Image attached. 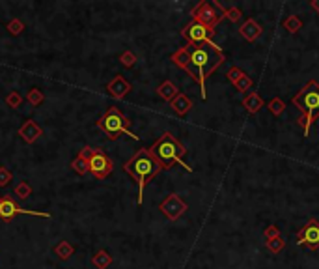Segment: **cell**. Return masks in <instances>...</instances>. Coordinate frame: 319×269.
Listing matches in <instances>:
<instances>
[{
  "instance_id": "cell-1",
  "label": "cell",
  "mask_w": 319,
  "mask_h": 269,
  "mask_svg": "<svg viewBox=\"0 0 319 269\" xmlns=\"http://www.w3.org/2000/svg\"><path fill=\"white\" fill-rule=\"evenodd\" d=\"M189 52V64L185 71L200 84L201 99H207V90H205V81L207 77L217 71L224 64V52L215 41H201L194 45H187Z\"/></svg>"
},
{
  "instance_id": "cell-2",
  "label": "cell",
  "mask_w": 319,
  "mask_h": 269,
  "mask_svg": "<svg viewBox=\"0 0 319 269\" xmlns=\"http://www.w3.org/2000/svg\"><path fill=\"white\" fill-rule=\"evenodd\" d=\"M123 170L127 172L131 178L136 182V185H138V198H136V202H138V206H140L142 202H144V189H146V185L150 184L163 168H161V165H159V163L155 161L153 155H151L150 148H140V150L123 165Z\"/></svg>"
},
{
  "instance_id": "cell-3",
  "label": "cell",
  "mask_w": 319,
  "mask_h": 269,
  "mask_svg": "<svg viewBox=\"0 0 319 269\" xmlns=\"http://www.w3.org/2000/svg\"><path fill=\"white\" fill-rule=\"evenodd\" d=\"M150 151H151V155L155 157V161L161 165L163 170L172 168L174 165H179V167H183L187 172H192V167L185 165V161H183L187 150H185V146L170 131L161 134V138L155 140V144L150 148Z\"/></svg>"
},
{
  "instance_id": "cell-4",
  "label": "cell",
  "mask_w": 319,
  "mask_h": 269,
  "mask_svg": "<svg viewBox=\"0 0 319 269\" xmlns=\"http://www.w3.org/2000/svg\"><path fill=\"white\" fill-rule=\"evenodd\" d=\"M293 105L302 112L299 125L304 129V136L310 134L312 123L319 118V83L318 81H308L302 86L297 96L293 98Z\"/></svg>"
},
{
  "instance_id": "cell-5",
  "label": "cell",
  "mask_w": 319,
  "mask_h": 269,
  "mask_svg": "<svg viewBox=\"0 0 319 269\" xmlns=\"http://www.w3.org/2000/svg\"><path fill=\"white\" fill-rule=\"evenodd\" d=\"M129 125H131V120L118 109V107H110V109L101 116V120L97 122V127L103 129L110 140H118L121 134H127L133 140H138V134L133 133L129 129Z\"/></svg>"
},
{
  "instance_id": "cell-6",
  "label": "cell",
  "mask_w": 319,
  "mask_h": 269,
  "mask_svg": "<svg viewBox=\"0 0 319 269\" xmlns=\"http://www.w3.org/2000/svg\"><path fill=\"white\" fill-rule=\"evenodd\" d=\"M192 21L200 23V25L207 26L209 30L215 32L217 25L224 19V6L218 4V2H207V0H201L200 4H196L192 8Z\"/></svg>"
},
{
  "instance_id": "cell-7",
  "label": "cell",
  "mask_w": 319,
  "mask_h": 269,
  "mask_svg": "<svg viewBox=\"0 0 319 269\" xmlns=\"http://www.w3.org/2000/svg\"><path fill=\"white\" fill-rule=\"evenodd\" d=\"M15 215H34V217H43V219L50 217V213H47V211H34V209L21 208L12 196H0V219L12 220Z\"/></svg>"
},
{
  "instance_id": "cell-8",
  "label": "cell",
  "mask_w": 319,
  "mask_h": 269,
  "mask_svg": "<svg viewBox=\"0 0 319 269\" xmlns=\"http://www.w3.org/2000/svg\"><path fill=\"white\" fill-rule=\"evenodd\" d=\"M88 167H90V172L94 174L95 178L103 180V178H106L112 172L114 163H112V159L106 155L101 148H92V153H90V159H88Z\"/></svg>"
},
{
  "instance_id": "cell-9",
  "label": "cell",
  "mask_w": 319,
  "mask_h": 269,
  "mask_svg": "<svg viewBox=\"0 0 319 269\" xmlns=\"http://www.w3.org/2000/svg\"><path fill=\"white\" fill-rule=\"evenodd\" d=\"M297 243L310 251H319V220L310 219L297 234Z\"/></svg>"
},
{
  "instance_id": "cell-10",
  "label": "cell",
  "mask_w": 319,
  "mask_h": 269,
  "mask_svg": "<svg viewBox=\"0 0 319 269\" xmlns=\"http://www.w3.org/2000/svg\"><path fill=\"white\" fill-rule=\"evenodd\" d=\"M159 209H161V213L165 215L166 219L177 220L187 209H189V206H187V202L181 200V196L176 195V193H172V195L166 196L165 200L159 204Z\"/></svg>"
},
{
  "instance_id": "cell-11",
  "label": "cell",
  "mask_w": 319,
  "mask_h": 269,
  "mask_svg": "<svg viewBox=\"0 0 319 269\" xmlns=\"http://www.w3.org/2000/svg\"><path fill=\"white\" fill-rule=\"evenodd\" d=\"M213 30H209L207 26L200 25L196 21H190L187 26H183L181 30V36L189 41V45H194V43H201V41H211L213 37Z\"/></svg>"
},
{
  "instance_id": "cell-12",
  "label": "cell",
  "mask_w": 319,
  "mask_h": 269,
  "mask_svg": "<svg viewBox=\"0 0 319 269\" xmlns=\"http://www.w3.org/2000/svg\"><path fill=\"white\" fill-rule=\"evenodd\" d=\"M226 77H228V81L235 86L239 92H243V94H245V92H250L252 86H254V81H252L243 69H239V67H235V66L228 69Z\"/></svg>"
},
{
  "instance_id": "cell-13",
  "label": "cell",
  "mask_w": 319,
  "mask_h": 269,
  "mask_svg": "<svg viewBox=\"0 0 319 269\" xmlns=\"http://www.w3.org/2000/svg\"><path fill=\"white\" fill-rule=\"evenodd\" d=\"M106 92H108L112 98L123 99L131 92V84L121 77V75H118V77H114V79L106 84Z\"/></svg>"
},
{
  "instance_id": "cell-14",
  "label": "cell",
  "mask_w": 319,
  "mask_h": 269,
  "mask_svg": "<svg viewBox=\"0 0 319 269\" xmlns=\"http://www.w3.org/2000/svg\"><path fill=\"white\" fill-rule=\"evenodd\" d=\"M17 134L23 138L24 142H28V144H34L35 140H37V138L43 134V131H41V127H39V125H37L34 120H28V122H24L23 125L19 127Z\"/></svg>"
},
{
  "instance_id": "cell-15",
  "label": "cell",
  "mask_w": 319,
  "mask_h": 269,
  "mask_svg": "<svg viewBox=\"0 0 319 269\" xmlns=\"http://www.w3.org/2000/svg\"><path fill=\"white\" fill-rule=\"evenodd\" d=\"M239 34L245 37L247 41H256L263 34V28L258 25L256 19H247L243 25L239 26Z\"/></svg>"
},
{
  "instance_id": "cell-16",
  "label": "cell",
  "mask_w": 319,
  "mask_h": 269,
  "mask_svg": "<svg viewBox=\"0 0 319 269\" xmlns=\"http://www.w3.org/2000/svg\"><path fill=\"white\" fill-rule=\"evenodd\" d=\"M263 105H265V103H263V99H261V96L256 92V90H250V92H247V94H245V98H243V107H245L250 114L260 112Z\"/></svg>"
},
{
  "instance_id": "cell-17",
  "label": "cell",
  "mask_w": 319,
  "mask_h": 269,
  "mask_svg": "<svg viewBox=\"0 0 319 269\" xmlns=\"http://www.w3.org/2000/svg\"><path fill=\"white\" fill-rule=\"evenodd\" d=\"M170 107L174 109V112L176 114H179V116H185L187 112H190V109L194 107V103H192V99L189 98V96H185V94H177V98L170 103Z\"/></svg>"
},
{
  "instance_id": "cell-18",
  "label": "cell",
  "mask_w": 319,
  "mask_h": 269,
  "mask_svg": "<svg viewBox=\"0 0 319 269\" xmlns=\"http://www.w3.org/2000/svg\"><path fill=\"white\" fill-rule=\"evenodd\" d=\"M157 94L161 96V98L168 101V103H172L174 99L177 98V94H179V90H177V86L174 83H170V81H165L163 84L157 88Z\"/></svg>"
},
{
  "instance_id": "cell-19",
  "label": "cell",
  "mask_w": 319,
  "mask_h": 269,
  "mask_svg": "<svg viewBox=\"0 0 319 269\" xmlns=\"http://www.w3.org/2000/svg\"><path fill=\"white\" fill-rule=\"evenodd\" d=\"M92 264H94L97 269H106L110 264H112V256L106 252V251H97L92 258Z\"/></svg>"
},
{
  "instance_id": "cell-20",
  "label": "cell",
  "mask_w": 319,
  "mask_h": 269,
  "mask_svg": "<svg viewBox=\"0 0 319 269\" xmlns=\"http://www.w3.org/2000/svg\"><path fill=\"white\" fill-rule=\"evenodd\" d=\"M54 252H56V256L60 258V260H67V258L73 256V252H75V249H73V245L69 243V241H60L56 247H54Z\"/></svg>"
},
{
  "instance_id": "cell-21",
  "label": "cell",
  "mask_w": 319,
  "mask_h": 269,
  "mask_svg": "<svg viewBox=\"0 0 319 269\" xmlns=\"http://www.w3.org/2000/svg\"><path fill=\"white\" fill-rule=\"evenodd\" d=\"M26 101H28L32 107H39V105L45 101V96H43V92H41L39 88H30L28 94H26Z\"/></svg>"
},
{
  "instance_id": "cell-22",
  "label": "cell",
  "mask_w": 319,
  "mask_h": 269,
  "mask_svg": "<svg viewBox=\"0 0 319 269\" xmlns=\"http://www.w3.org/2000/svg\"><path fill=\"white\" fill-rule=\"evenodd\" d=\"M282 26L289 32V34H297V32L301 30V26H302V21H301L297 15H289V17L282 23Z\"/></svg>"
},
{
  "instance_id": "cell-23",
  "label": "cell",
  "mask_w": 319,
  "mask_h": 269,
  "mask_svg": "<svg viewBox=\"0 0 319 269\" xmlns=\"http://www.w3.org/2000/svg\"><path fill=\"white\" fill-rule=\"evenodd\" d=\"M71 168L77 172V174H81V176H84V174H88V172H90L88 161L84 159V157H81V155H77L75 159L71 161Z\"/></svg>"
},
{
  "instance_id": "cell-24",
  "label": "cell",
  "mask_w": 319,
  "mask_h": 269,
  "mask_svg": "<svg viewBox=\"0 0 319 269\" xmlns=\"http://www.w3.org/2000/svg\"><path fill=\"white\" fill-rule=\"evenodd\" d=\"M265 247L271 251L272 254H278V252H282V249L285 247V239H284L282 235L280 237H274V239H267Z\"/></svg>"
},
{
  "instance_id": "cell-25",
  "label": "cell",
  "mask_w": 319,
  "mask_h": 269,
  "mask_svg": "<svg viewBox=\"0 0 319 269\" xmlns=\"http://www.w3.org/2000/svg\"><path fill=\"white\" fill-rule=\"evenodd\" d=\"M267 109L271 110V114H274V116H282V112L285 110V103L280 98H272L267 103Z\"/></svg>"
},
{
  "instance_id": "cell-26",
  "label": "cell",
  "mask_w": 319,
  "mask_h": 269,
  "mask_svg": "<svg viewBox=\"0 0 319 269\" xmlns=\"http://www.w3.org/2000/svg\"><path fill=\"white\" fill-rule=\"evenodd\" d=\"M15 195L24 200V198H28V196L32 195V187L28 185V182H19V184L15 185Z\"/></svg>"
},
{
  "instance_id": "cell-27",
  "label": "cell",
  "mask_w": 319,
  "mask_h": 269,
  "mask_svg": "<svg viewBox=\"0 0 319 269\" xmlns=\"http://www.w3.org/2000/svg\"><path fill=\"white\" fill-rule=\"evenodd\" d=\"M224 17L226 19H230L232 23H239L241 21V17H243V12L235 8V6H232V8H224Z\"/></svg>"
},
{
  "instance_id": "cell-28",
  "label": "cell",
  "mask_w": 319,
  "mask_h": 269,
  "mask_svg": "<svg viewBox=\"0 0 319 269\" xmlns=\"http://www.w3.org/2000/svg\"><path fill=\"white\" fill-rule=\"evenodd\" d=\"M119 62H121V66H125V67H133V66L136 64V54H134L133 50H125V52H121Z\"/></svg>"
},
{
  "instance_id": "cell-29",
  "label": "cell",
  "mask_w": 319,
  "mask_h": 269,
  "mask_svg": "<svg viewBox=\"0 0 319 269\" xmlns=\"http://www.w3.org/2000/svg\"><path fill=\"white\" fill-rule=\"evenodd\" d=\"M21 103H23L21 94H17V92L8 94V98H6V105H8V107H12V109H19V107H21Z\"/></svg>"
},
{
  "instance_id": "cell-30",
  "label": "cell",
  "mask_w": 319,
  "mask_h": 269,
  "mask_svg": "<svg viewBox=\"0 0 319 269\" xmlns=\"http://www.w3.org/2000/svg\"><path fill=\"white\" fill-rule=\"evenodd\" d=\"M8 30H10V34H13V36H19L24 30L23 21H21V19H13V21H10V23H8Z\"/></svg>"
},
{
  "instance_id": "cell-31",
  "label": "cell",
  "mask_w": 319,
  "mask_h": 269,
  "mask_svg": "<svg viewBox=\"0 0 319 269\" xmlns=\"http://www.w3.org/2000/svg\"><path fill=\"white\" fill-rule=\"evenodd\" d=\"M263 235L265 239H274V237H280V228L274 226V224H269L265 230H263Z\"/></svg>"
},
{
  "instance_id": "cell-32",
  "label": "cell",
  "mask_w": 319,
  "mask_h": 269,
  "mask_svg": "<svg viewBox=\"0 0 319 269\" xmlns=\"http://www.w3.org/2000/svg\"><path fill=\"white\" fill-rule=\"evenodd\" d=\"M10 182H12V172L2 167V168H0V187H6Z\"/></svg>"
},
{
  "instance_id": "cell-33",
  "label": "cell",
  "mask_w": 319,
  "mask_h": 269,
  "mask_svg": "<svg viewBox=\"0 0 319 269\" xmlns=\"http://www.w3.org/2000/svg\"><path fill=\"white\" fill-rule=\"evenodd\" d=\"M310 6H312V8L319 13V0H312V2H310Z\"/></svg>"
}]
</instances>
